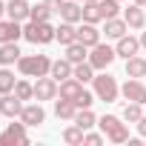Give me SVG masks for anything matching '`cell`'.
Here are the masks:
<instances>
[{"label":"cell","mask_w":146,"mask_h":146,"mask_svg":"<svg viewBox=\"0 0 146 146\" xmlns=\"http://www.w3.org/2000/svg\"><path fill=\"white\" fill-rule=\"evenodd\" d=\"M54 32H57V26H52V20H43V23L26 20L23 23V40H29L32 46H49V43H54Z\"/></svg>","instance_id":"obj_1"},{"label":"cell","mask_w":146,"mask_h":146,"mask_svg":"<svg viewBox=\"0 0 146 146\" xmlns=\"http://www.w3.org/2000/svg\"><path fill=\"white\" fill-rule=\"evenodd\" d=\"M92 92H95V98L103 100V103H117V98H120V83H117V78H112L109 72L103 69V72H98L95 80H92Z\"/></svg>","instance_id":"obj_2"},{"label":"cell","mask_w":146,"mask_h":146,"mask_svg":"<svg viewBox=\"0 0 146 146\" xmlns=\"http://www.w3.org/2000/svg\"><path fill=\"white\" fill-rule=\"evenodd\" d=\"M98 126L109 143H129V123L120 115H103V117H98Z\"/></svg>","instance_id":"obj_3"},{"label":"cell","mask_w":146,"mask_h":146,"mask_svg":"<svg viewBox=\"0 0 146 146\" xmlns=\"http://www.w3.org/2000/svg\"><path fill=\"white\" fill-rule=\"evenodd\" d=\"M17 72L23 78H43L52 72V57L49 54H20Z\"/></svg>","instance_id":"obj_4"},{"label":"cell","mask_w":146,"mask_h":146,"mask_svg":"<svg viewBox=\"0 0 146 146\" xmlns=\"http://www.w3.org/2000/svg\"><path fill=\"white\" fill-rule=\"evenodd\" d=\"M0 146H29V126L17 117V123H6V129L0 132Z\"/></svg>","instance_id":"obj_5"},{"label":"cell","mask_w":146,"mask_h":146,"mask_svg":"<svg viewBox=\"0 0 146 146\" xmlns=\"http://www.w3.org/2000/svg\"><path fill=\"white\" fill-rule=\"evenodd\" d=\"M117 60V52H115V46H109V43H98V46H92L89 49V63L95 66V72H103V69H109L112 63Z\"/></svg>","instance_id":"obj_6"},{"label":"cell","mask_w":146,"mask_h":146,"mask_svg":"<svg viewBox=\"0 0 146 146\" xmlns=\"http://www.w3.org/2000/svg\"><path fill=\"white\" fill-rule=\"evenodd\" d=\"M120 98L146 106V80H140V78H126V83H120Z\"/></svg>","instance_id":"obj_7"},{"label":"cell","mask_w":146,"mask_h":146,"mask_svg":"<svg viewBox=\"0 0 146 146\" xmlns=\"http://www.w3.org/2000/svg\"><path fill=\"white\" fill-rule=\"evenodd\" d=\"M60 92V83L52 78V75H43V78H35V100H54Z\"/></svg>","instance_id":"obj_8"},{"label":"cell","mask_w":146,"mask_h":146,"mask_svg":"<svg viewBox=\"0 0 146 146\" xmlns=\"http://www.w3.org/2000/svg\"><path fill=\"white\" fill-rule=\"evenodd\" d=\"M20 120H23L26 126H43V123H46V109H43V103H40V100H29V103H23Z\"/></svg>","instance_id":"obj_9"},{"label":"cell","mask_w":146,"mask_h":146,"mask_svg":"<svg viewBox=\"0 0 146 146\" xmlns=\"http://www.w3.org/2000/svg\"><path fill=\"white\" fill-rule=\"evenodd\" d=\"M100 32H103L106 40H120V37H123L126 32H132V29H129V23H126L123 15H120V17H109V20H103Z\"/></svg>","instance_id":"obj_10"},{"label":"cell","mask_w":146,"mask_h":146,"mask_svg":"<svg viewBox=\"0 0 146 146\" xmlns=\"http://www.w3.org/2000/svg\"><path fill=\"white\" fill-rule=\"evenodd\" d=\"M115 52H117V57H123V60L140 54V37H135V35L126 32L120 40H115Z\"/></svg>","instance_id":"obj_11"},{"label":"cell","mask_w":146,"mask_h":146,"mask_svg":"<svg viewBox=\"0 0 146 146\" xmlns=\"http://www.w3.org/2000/svg\"><path fill=\"white\" fill-rule=\"evenodd\" d=\"M17 40H23V23L3 17L0 20V43H17Z\"/></svg>","instance_id":"obj_12"},{"label":"cell","mask_w":146,"mask_h":146,"mask_svg":"<svg viewBox=\"0 0 146 146\" xmlns=\"http://www.w3.org/2000/svg\"><path fill=\"white\" fill-rule=\"evenodd\" d=\"M57 15L66 23H80L83 20V3L80 0H63V3L57 6Z\"/></svg>","instance_id":"obj_13"},{"label":"cell","mask_w":146,"mask_h":146,"mask_svg":"<svg viewBox=\"0 0 146 146\" xmlns=\"http://www.w3.org/2000/svg\"><path fill=\"white\" fill-rule=\"evenodd\" d=\"M6 17H12L17 23H26L32 17V0H9L6 3Z\"/></svg>","instance_id":"obj_14"},{"label":"cell","mask_w":146,"mask_h":146,"mask_svg":"<svg viewBox=\"0 0 146 146\" xmlns=\"http://www.w3.org/2000/svg\"><path fill=\"white\" fill-rule=\"evenodd\" d=\"M20 112H23V100H20L15 92L0 95V115H3V117L15 120V117H20Z\"/></svg>","instance_id":"obj_15"},{"label":"cell","mask_w":146,"mask_h":146,"mask_svg":"<svg viewBox=\"0 0 146 146\" xmlns=\"http://www.w3.org/2000/svg\"><path fill=\"white\" fill-rule=\"evenodd\" d=\"M123 20H126L129 29H135V32L146 29V6H137V3L126 6V9H123Z\"/></svg>","instance_id":"obj_16"},{"label":"cell","mask_w":146,"mask_h":146,"mask_svg":"<svg viewBox=\"0 0 146 146\" xmlns=\"http://www.w3.org/2000/svg\"><path fill=\"white\" fill-rule=\"evenodd\" d=\"M78 40L92 49V46H98V43L103 40V32L98 29V23H83V20H80V26H78Z\"/></svg>","instance_id":"obj_17"},{"label":"cell","mask_w":146,"mask_h":146,"mask_svg":"<svg viewBox=\"0 0 146 146\" xmlns=\"http://www.w3.org/2000/svg\"><path fill=\"white\" fill-rule=\"evenodd\" d=\"M78 115V103L69 98H54V117L57 120H75Z\"/></svg>","instance_id":"obj_18"},{"label":"cell","mask_w":146,"mask_h":146,"mask_svg":"<svg viewBox=\"0 0 146 146\" xmlns=\"http://www.w3.org/2000/svg\"><path fill=\"white\" fill-rule=\"evenodd\" d=\"M54 40L66 49L69 43H75L78 40V23H66V20H60V26H57V32H54Z\"/></svg>","instance_id":"obj_19"},{"label":"cell","mask_w":146,"mask_h":146,"mask_svg":"<svg viewBox=\"0 0 146 146\" xmlns=\"http://www.w3.org/2000/svg\"><path fill=\"white\" fill-rule=\"evenodd\" d=\"M49 75L60 83V80H66V78L75 75V63L66 60V57H57V60H52V72H49Z\"/></svg>","instance_id":"obj_20"},{"label":"cell","mask_w":146,"mask_h":146,"mask_svg":"<svg viewBox=\"0 0 146 146\" xmlns=\"http://www.w3.org/2000/svg\"><path fill=\"white\" fill-rule=\"evenodd\" d=\"M20 54L23 52L17 43H0V66H17Z\"/></svg>","instance_id":"obj_21"},{"label":"cell","mask_w":146,"mask_h":146,"mask_svg":"<svg viewBox=\"0 0 146 146\" xmlns=\"http://www.w3.org/2000/svg\"><path fill=\"white\" fill-rule=\"evenodd\" d=\"M83 89H86V86H83L78 78H66V80H60V92H57V98H69V100H75Z\"/></svg>","instance_id":"obj_22"},{"label":"cell","mask_w":146,"mask_h":146,"mask_svg":"<svg viewBox=\"0 0 146 146\" xmlns=\"http://www.w3.org/2000/svg\"><path fill=\"white\" fill-rule=\"evenodd\" d=\"M126 78H146V54H135L126 60Z\"/></svg>","instance_id":"obj_23"},{"label":"cell","mask_w":146,"mask_h":146,"mask_svg":"<svg viewBox=\"0 0 146 146\" xmlns=\"http://www.w3.org/2000/svg\"><path fill=\"white\" fill-rule=\"evenodd\" d=\"M60 137H63V143H69V146H83L86 132H83L78 123H72V120H69V126L63 129V135H60Z\"/></svg>","instance_id":"obj_24"},{"label":"cell","mask_w":146,"mask_h":146,"mask_svg":"<svg viewBox=\"0 0 146 146\" xmlns=\"http://www.w3.org/2000/svg\"><path fill=\"white\" fill-rule=\"evenodd\" d=\"M63 57L72 60V63H83V60H89V46H83L80 40H75V43L66 46V54Z\"/></svg>","instance_id":"obj_25"},{"label":"cell","mask_w":146,"mask_h":146,"mask_svg":"<svg viewBox=\"0 0 146 146\" xmlns=\"http://www.w3.org/2000/svg\"><path fill=\"white\" fill-rule=\"evenodd\" d=\"M15 95L23 100V103H29V100H35V80H29V78H17V83H15Z\"/></svg>","instance_id":"obj_26"},{"label":"cell","mask_w":146,"mask_h":146,"mask_svg":"<svg viewBox=\"0 0 146 146\" xmlns=\"http://www.w3.org/2000/svg\"><path fill=\"white\" fill-rule=\"evenodd\" d=\"M15 83H17V78H15V69H12V66H0V95H9V92H15Z\"/></svg>","instance_id":"obj_27"},{"label":"cell","mask_w":146,"mask_h":146,"mask_svg":"<svg viewBox=\"0 0 146 146\" xmlns=\"http://www.w3.org/2000/svg\"><path fill=\"white\" fill-rule=\"evenodd\" d=\"M72 123H78L83 132H89V129L98 126V115H95L92 109H78V115H75V120H72Z\"/></svg>","instance_id":"obj_28"},{"label":"cell","mask_w":146,"mask_h":146,"mask_svg":"<svg viewBox=\"0 0 146 146\" xmlns=\"http://www.w3.org/2000/svg\"><path fill=\"white\" fill-rule=\"evenodd\" d=\"M143 115H146V112H143V103H135V100H126V106H123V112H120V117H123L126 123H137Z\"/></svg>","instance_id":"obj_29"},{"label":"cell","mask_w":146,"mask_h":146,"mask_svg":"<svg viewBox=\"0 0 146 146\" xmlns=\"http://www.w3.org/2000/svg\"><path fill=\"white\" fill-rule=\"evenodd\" d=\"M95 75H98L95 66H92L89 60H83V63H75V75H72V78H78V80L86 86V83H92V80H95Z\"/></svg>","instance_id":"obj_30"},{"label":"cell","mask_w":146,"mask_h":146,"mask_svg":"<svg viewBox=\"0 0 146 146\" xmlns=\"http://www.w3.org/2000/svg\"><path fill=\"white\" fill-rule=\"evenodd\" d=\"M98 6H100V15H103V20H109V17H120V15H123V9H120V0H98Z\"/></svg>","instance_id":"obj_31"},{"label":"cell","mask_w":146,"mask_h":146,"mask_svg":"<svg viewBox=\"0 0 146 146\" xmlns=\"http://www.w3.org/2000/svg\"><path fill=\"white\" fill-rule=\"evenodd\" d=\"M52 15H54V9L46 3V0H40V3H35V6H32V17H29V20L43 23V20H52Z\"/></svg>","instance_id":"obj_32"},{"label":"cell","mask_w":146,"mask_h":146,"mask_svg":"<svg viewBox=\"0 0 146 146\" xmlns=\"http://www.w3.org/2000/svg\"><path fill=\"white\" fill-rule=\"evenodd\" d=\"M83 23H103V15H100L98 3H83Z\"/></svg>","instance_id":"obj_33"},{"label":"cell","mask_w":146,"mask_h":146,"mask_svg":"<svg viewBox=\"0 0 146 146\" xmlns=\"http://www.w3.org/2000/svg\"><path fill=\"white\" fill-rule=\"evenodd\" d=\"M98 98H95V92H89V89H83L78 98H75V103H78V109H92V103H95Z\"/></svg>","instance_id":"obj_34"},{"label":"cell","mask_w":146,"mask_h":146,"mask_svg":"<svg viewBox=\"0 0 146 146\" xmlns=\"http://www.w3.org/2000/svg\"><path fill=\"white\" fill-rule=\"evenodd\" d=\"M100 143H106V135L103 132H86V137H83V146H100Z\"/></svg>","instance_id":"obj_35"},{"label":"cell","mask_w":146,"mask_h":146,"mask_svg":"<svg viewBox=\"0 0 146 146\" xmlns=\"http://www.w3.org/2000/svg\"><path fill=\"white\" fill-rule=\"evenodd\" d=\"M135 126H137V135H140V137H146V115H143V117H140Z\"/></svg>","instance_id":"obj_36"},{"label":"cell","mask_w":146,"mask_h":146,"mask_svg":"<svg viewBox=\"0 0 146 146\" xmlns=\"http://www.w3.org/2000/svg\"><path fill=\"white\" fill-rule=\"evenodd\" d=\"M46 3H49V6H52V9H54V12H57V6H60V3H63V0H46Z\"/></svg>","instance_id":"obj_37"},{"label":"cell","mask_w":146,"mask_h":146,"mask_svg":"<svg viewBox=\"0 0 146 146\" xmlns=\"http://www.w3.org/2000/svg\"><path fill=\"white\" fill-rule=\"evenodd\" d=\"M140 49H146V32L140 29Z\"/></svg>","instance_id":"obj_38"},{"label":"cell","mask_w":146,"mask_h":146,"mask_svg":"<svg viewBox=\"0 0 146 146\" xmlns=\"http://www.w3.org/2000/svg\"><path fill=\"white\" fill-rule=\"evenodd\" d=\"M3 17H6V3L0 0V20H3Z\"/></svg>","instance_id":"obj_39"},{"label":"cell","mask_w":146,"mask_h":146,"mask_svg":"<svg viewBox=\"0 0 146 146\" xmlns=\"http://www.w3.org/2000/svg\"><path fill=\"white\" fill-rule=\"evenodd\" d=\"M132 3H137V6H146V0H132Z\"/></svg>","instance_id":"obj_40"},{"label":"cell","mask_w":146,"mask_h":146,"mask_svg":"<svg viewBox=\"0 0 146 146\" xmlns=\"http://www.w3.org/2000/svg\"><path fill=\"white\" fill-rule=\"evenodd\" d=\"M83 3H98V0H83Z\"/></svg>","instance_id":"obj_41"},{"label":"cell","mask_w":146,"mask_h":146,"mask_svg":"<svg viewBox=\"0 0 146 146\" xmlns=\"http://www.w3.org/2000/svg\"><path fill=\"white\" fill-rule=\"evenodd\" d=\"M80 3H83V0H80Z\"/></svg>","instance_id":"obj_42"},{"label":"cell","mask_w":146,"mask_h":146,"mask_svg":"<svg viewBox=\"0 0 146 146\" xmlns=\"http://www.w3.org/2000/svg\"><path fill=\"white\" fill-rule=\"evenodd\" d=\"M120 3H123V0H120Z\"/></svg>","instance_id":"obj_43"}]
</instances>
